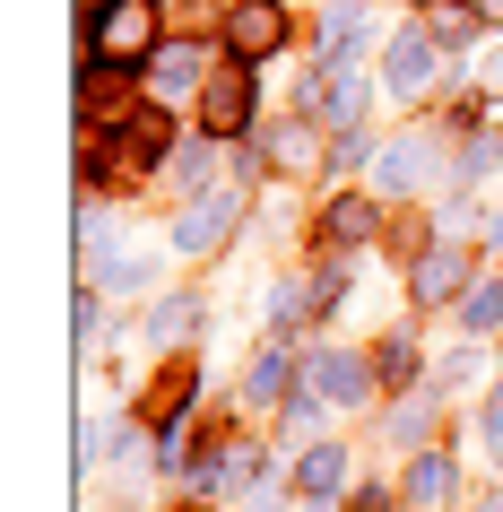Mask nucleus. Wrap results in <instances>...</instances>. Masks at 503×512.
I'll return each mask as SVG.
<instances>
[{"label": "nucleus", "instance_id": "obj_10", "mask_svg": "<svg viewBox=\"0 0 503 512\" xmlns=\"http://www.w3.org/2000/svg\"><path fill=\"white\" fill-rule=\"evenodd\" d=\"M313 252H373V243L391 235V200L373 183H356V191H321L313 200Z\"/></svg>", "mask_w": 503, "mask_h": 512}, {"label": "nucleus", "instance_id": "obj_34", "mask_svg": "<svg viewBox=\"0 0 503 512\" xmlns=\"http://www.w3.org/2000/svg\"><path fill=\"white\" fill-rule=\"evenodd\" d=\"M477 434H486V452L503 460V374L486 382V391H477Z\"/></svg>", "mask_w": 503, "mask_h": 512}, {"label": "nucleus", "instance_id": "obj_6", "mask_svg": "<svg viewBox=\"0 0 503 512\" xmlns=\"http://www.w3.org/2000/svg\"><path fill=\"white\" fill-rule=\"evenodd\" d=\"M304 382H313V391L339 408V417H365V408L391 400V391H382V365H373V348H347V339H313V348H304Z\"/></svg>", "mask_w": 503, "mask_h": 512}, {"label": "nucleus", "instance_id": "obj_2", "mask_svg": "<svg viewBox=\"0 0 503 512\" xmlns=\"http://www.w3.org/2000/svg\"><path fill=\"white\" fill-rule=\"evenodd\" d=\"M252 200H261V183L226 165L209 191H191V200L165 209V252H174V261H235L243 226H252Z\"/></svg>", "mask_w": 503, "mask_h": 512}, {"label": "nucleus", "instance_id": "obj_30", "mask_svg": "<svg viewBox=\"0 0 503 512\" xmlns=\"http://www.w3.org/2000/svg\"><path fill=\"white\" fill-rule=\"evenodd\" d=\"M165 261H174V252H122L113 278H105V296H157V287H165Z\"/></svg>", "mask_w": 503, "mask_h": 512}, {"label": "nucleus", "instance_id": "obj_15", "mask_svg": "<svg viewBox=\"0 0 503 512\" xmlns=\"http://www.w3.org/2000/svg\"><path fill=\"white\" fill-rule=\"evenodd\" d=\"M443 417H451V391L434 374H417L408 391H391V408H382V443H391V452H425V443H443Z\"/></svg>", "mask_w": 503, "mask_h": 512}, {"label": "nucleus", "instance_id": "obj_28", "mask_svg": "<svg viewBox=\"0 0 503 512\" xmlns=\"http://www.w3.org/2000/svg\"><path fill=\"white\" fill-rule=\"evenodd\" d=\"M373 365H382V391H408V382L425 374L417 330H408V322H399V330H382V339H373Z\"/></svg>", "mask_w": 503, "mask_h": 512}, {"label": "nucleus", "instance_id": "obj_5", "mask_svg": "<svg viewBox=\"0 0 503 512\" xmlns=\"http://www.w3.org/2000/svg\"><path fill=\"white\" fill-rule=\"evenodd\" d=\"M269 478V443L261 434H243V426H209L200 434V452H191L183 469V495H243V486H261Z\"/></svg>", "mask_w": 503, "mask_h": 512}, {"label": "nucleus", "instance_id": "obj_21", "mask_svg": "<svg viewBox=\"0 0 503 512\" xmlns=\"http://www.w3.org/2000/svg\"><path fill=\"white\" fill-rule=\"evenodd\" d=\"M365 53H382V44H373V9L365 0H330L321 27H313V61L330 70V61H365Z\"/></svg>", "mask_w": 503, "mask_h": 512}, {"label": "nucleus", "instance_id": "obj_26", "mask_svg": "<svg viewBox=\"0 0 503 512\" xmlns=\"http://www.w3.org/2000/svg\"><path fill=\"white\" fill-rule=\"evenodd\" d=\"M417 18L434 35H443V53H451V79H460V53H469L477 35H486V18H477V0H417Z\"/></svg>", "mask_w": 503, "mask_h": 512}, {"label": "nucleus", "instance_id": "obj_9", "mask_svg": "<svg viewBox=\"0 0 503 512\" xmlns=\"http://www.w3.org/2000/svg\"><path fill=\"white\" fill-rule=\"evenodd\" d=\"M373 70L365 61H330V70H304V79H295V113H313L321 131H365V113H373Z\"/></svg>", "mask_w": 503, "mask_h": 512}, {"label": "nucleus", "instance_id": "obj_3", "mask_svg": "<svg viewBox=\"0 0 503 512\" xmlns=\"http://www.w3.org/2000/svg\"><path fill=\"white\" fill-rule=\"evenodd\" d=\"M486 270V252L469 235H425L408 261H399V287H408V313L417 322H451V304L469 296V278Z\"/></svg>", "mask_w": 503, "mask_h": 512}, {"label": "nucleus", "instance_id": "obj_29", "mask_svg": "<svg viewBox=\"0 0 503 512\" xmlns=\"http://www.w3.org/2000/svg\"><path fill=\"white\" fill-rule=\"evenodd\" d=\"M330 417H339V408L321 400L313 382H295V400L278 408V434H287V443H313V434H330Z\"/></svg>", "mask_w": 503, "mask_h": 512}, {"label": "nucleus", "instance_id": "obj_7", "mask_svg": "<svg viewBox=\"0 0 503 512\" xmlns=\"http://www.w3.org/2000/svg\"><path fill=\"white\" fill-rule=\"evenodd\" d=\"M443 70H451L443 35H434V27L417 18V9H408V18H399V27L382 35V96H391V105H425Z\"/></svg>", "mask_w": 503, "mask_h": 512}, {"label": "nucleus", "instance_id": "obj_13", "mask_svg": "<svg viewBox=\"0 0 503 512\" xmlns=\"http://www.w3.org/2000/svg\"><path fill=\"white\" fill-rule=\"evenodd\" d=\"M226 61V44L217 35H165L157 53H148V70H139V87L157 96V105H174V113H191V96L209 87V70Z\"/></svg>", "mask_w": 503, "mask_h": 512}, {"label": "nucleus", "instance_id": "obj_38", "mask_svg": "<svg viewBox=\"0 0 503 512\" xmlns=\"http://www.w3.org/2000/svg\"><path fill=\"white\" fill-rule=\"evenodd\" d=\"M174 512H217V504H209V495H183V504H174Z\"/></svg>", "mask_w": 503, "mask_h": 512}, {"label": "nucleus", "instance_id": "obj_41", "mask_svg": "<svg viewBox=\"0 0 503 512\" xmlns=\"http://www.w3.org/2000/svg\"><path fill=\"white\" fill-rule=\"evenodd\" d=\"M495 261H503V252H495Z\"/></svg>", "mask_w": 503, "mask_h": 512}, {"label": "nucleus", "instance_id": "obj_20", "mask_svg": "<svg viewBox=\"0 0 503 512\" xmlns=\"http://www.w3.org/2000/svg\"><path fill=\"white\" fill-rule=\"evenodd\" d=\"M191 408H200V356L174 348V356H157V374H148V391H139V417H148V426H174V417H191Z\"/></svg>", "mask_w": 503, "mask_h": 512}, {"label": "nucleus", "instance_id": "obj_40", "mask_svg": "<svg viewBox=\"0 0 503 512\" xmlns=\"http://www.w3.org/2000/svg\"><path fill=\"white\" fill-rule=\"evenodd\" d=\"M165 9H200V0H165Z\"/></svg>", "mask_w": 503, "mask_h": 512}, {"label": "nucleus", "instance_id": "obj_19", "mask_svg": "<svg viewBox=\"0 0 503 512\" xmlns=\"http://www.w3.org/2000/svg\"><path fill=\"white\" fill-rule=\"evenodd\" d=\"M399 495H408V512H460V452H451V443H425V452H408V469H399Z\"/></svg>", "mask_w": 503, "mask_h": 512}, {"label": "nucleus", "instance_id": "obj_11", "mask_svg": "<svg viewBox=\"0 0 503 512\" xmlns=\"http://www.w3.org/2000/svg\"><path fill=\"white\" fill-rule=\"evenodd\" d=\"M252 148L269 157V183H295V191H313L321 165H330V131H321L313 113H261Z\"/></svg>", "mask_w": 503, "mask_h": 512}, {"label": "nucleus", "instance_id": "obj_31", "mask_svg": "<svg viewBox=\"0 0 503 512\" xmlns=\"http://www.w3.org/2000/svg\"><path fill=\"white\" fill-rule=\"evenodd\" d=\"M105 460H113V434L96 426V417H79V434H70V478H79V486H96V478H113Z\"/></svg>", "mask_w": 503, "mask_h": 512}, {"label": "nucleus", "instance_id": "obj_16", "mask_svg": "<svg viewBox=\"0 0 503 512\" xmlns=\"http://www.w3.org/2000/svg\"><path fill=\"white\" fill-rule=\"evenodd\" d=\"M226 165H235V139H209L200 122H191V131L174 139V157L157 165V200L174 209V200H191V191H209L217 174H226Z\"/></svg>", "mask_w": 503, "mask_h": 512}, {"label": "nucleus", "instance_id": "obj_14", "mask_svg": "<svg viewBox=\"0 0 503 512\" xmlns=\"http://www.w3.org/2000/svg\"><path fill=\"white\" fill-rule=\"evenodd\" d=\"M295 382H304V348L295 339H261L235 374V417H278L295 400Z\"/></svg>", "mask_w": 503, "mask_h": 512}, {"label": "nucleus", "instance_id": "obj_24", "mask_svg": "<svg viewBox=\"0 0 503 512\" xmlns=\"http://www.w3.org/2000/svg\"><path fill=\"white\" fill-rule=\"evenodd\" d=\"M425 374L443 382L451 400H477V391L495 382V339H460V348H443L434 365H425Z\"/></svg>", "mask_w": 503, "mask_h": 512}, {"label": "nucleus", "instance_id": "obj_18", "mask_svg": "<svg viewBox=\"0 0 503 512\" xmlns=\"http://www.w3.org/2000/svg\"><path fill=\"white\" fill-rule=\"evenodd\" d=\"M321 322V296H313V261H295V270L269 278V296H261V339H295L304 348V330Z\"/></svg>", "mask_w": 503, "mask_h": 512}, {"label": "nucleus", "instance_id": "obj_35", "mask_svg": "<svg viewBox=\"0 0 503 512\" xmlns=\"http://www.w3.org/2000/svg\"><path fill=\"white\" fill-rule=\"evenodd\" d=\"M287 512H347V495H295Z\"/></svg>", "mask_w": 503, "mask_h": 512}, {"label": "nucleus", "instance_id": "obj_23", "mask_svg": "<svg viewBox=\"0 0 503 512\" xmlns=\"http://www.w3.org/2000/svg\"><path fill=\"white\" fill-rule=\"evenodd\" d=\"M451 330H460V339H503V261H486V270L469 278V296L451 304Z\"/></svg>", "mask_w": 503, "mask_h": 512}, {"label": "nucleus", "instance_id": "obj_17", "mask_svg": "<svg viewBox=\"0 0 503 512\" xmlns=\"http://www.w3.org/2000/svg\"><path fill=\"white\" fill-rule=\"evenodd\" d=\"M200 330H209V296H200V287H157L148 313H139V339H148L157 356L200 348Z\"/></svg>", "mask_w": 503, "mask_h": 512}, {"label": "nucleus", "instance_id": "obj_39", "mask_svg": "<svg viewBox=\"0 0 503 512\" xmlns=\"http://www.w3.org/2000/svg\"><path fill=\"white\" fill-rule=\"evenodd\" d=\"M96 9H113V0H79V18H96Z\"/></svg>", "mask_w": 503, "mask_h": 512}, {"label": "nucleus", "instance_id": "obj_37", "mask_svg": "<svg viewBox=\"0 0 503 512\" xmlns=\"http://www.w3.org/2000/svg\"><path fill=\"white\" fill-rule=\"evenodd\" d=\"M477 18H486V27H503V0H477Z\"/></svg>", "mask_w": 503, "mask_h": 512}, {"label": "nucleus", "instance_id": "obj_33", "mask_svg": "<svg viewBox=\"0 0 503 512\" xmlns=\"http://www.w3.org/2000/svg\"><path fill=\"white\" fill-rule=\"evenodd\" d=\"M373 165V131H330V174H365Z\"/></svg>", "mask_w": 503, "mask_h": 512}, {"label": "nucleus", "instance_id": "obj_1", "mask_svg": "<svg viewBox=\"0 0 503 512\" xmlns=\"http://www.w3.org/2000/svg\"><path fill=\"white\" fill-rule=\"evenodd\" d=\"M365 183L391 200V209H425L434 191L460 183V131H451L443 113H417V122H399L382 148H373Z\"/></svg>", "mask_w": 503, "mask_h": 512}, {"label": "nucleus", "instance_id": "obj_22", "mask_svg": "<svg viewBox=\"0 0 503 512\" xmlns=\"http://www.w3.org/2000/svg\"><path fill=\"white\" fill-rule=\"evenodd\" d=\"M287 478H295V495H347L356 486V452H347L339 434H313V443H295Z\"/></svg>", "mask_w": 503, "mask_h": 512}, {"label": "nucleus", "instance_id": "obj_12", "mask_svg": "<svg viewBox=\"0 0 503 512\" xmlns=\"http://www.w3.org/2000/svg\"><path fill=\"white\" fill-rule=\"evenodd\" d=\"M217 44L235 61H252V70H269V61L295 53V9L287 0H226L217 9Z\"/></svg>", "mask_w": 503, "mask_h": 512}, {"label": "nucleus", "instance_id": "obj_27", "mask_svg": "<svg viewBox=\"0 0 503 512\" xmlns=\"http://www.w3.org/2000/svg\"><path fill=\"white\" fill-rule=\"evenodd\" d=\"M70 348H79V365H96V348H113V313L96 278H79V296H70Z\"/></svg>", "mask_w": 503, "mask_h": 512}, {"label": "nucleus", "instance_id": "obj_25", "mask_svg": "<svg viewBox=\"0 0 503 512\" xmlns=\"http://www.w3.org/2000/svg\"><path fill=\"white\" fill-rule=\"evenodd\" d=\"M113 261H122V226H113V209H105V200H79V278L105 287Z\"/></svg>", "mask_w": 503, "mask_h": 512}, {"label": "nucleus", "instance_id": "obj_32", "mask_svg": "<svg viewBox=\"0 0 503 512\" xmlns=\"http://www.w3.org/2000/svg\"><path fill=\"white\" fill-rule=\"evenodd\" d=\"M347 512H408V495H399V478H356L347 486Z\"/></svg>", "mask_w": 503, "mask_h": 512}, {"label": "nucleus", "instance_id": "obj_8", "mask_svg": "<svg viewBox=\"0 0 503 512\" xmlns=\"http://www.w3.org/2000/svg\"><path fill=\"white\" fill-rule=\"evenodd\" d=\"M261 113H269V105H261V70H252V61H235V53L217 61L209 87L191 96V122H200L209 139H252V131H261Z\"/></svg>", "mask_w": 503, "mask_h": 512}, {"label": "nucleus", "instance_id": "obj_4", "mask_svg": "<svg viewBox=\"0 0 503 512\" xmlns=\"http://www.w3.org/2000/svg\"><path fill=\"white\" fill-rule=\"evenodd\" d=\"M165 44V0H113L96 18H79V61H105V70H148V53Z\"/></svg>", "mask_w": 503, "mask_h": 512}, {"label": "nucleus", "instance_id": "obj_36", "mask_svg": "<svg viewBox=\"0 0 503 512\" xmlns=\"http://www.w3.org/2000/svg\"><path fill=\"white\" fill-rule=\"evenodd\" d=\"M460 512H503V478L486 486V495H477V504H460Z\"/></svg>", "mask_w": 503, "mask_h": 512}]
</instances>
